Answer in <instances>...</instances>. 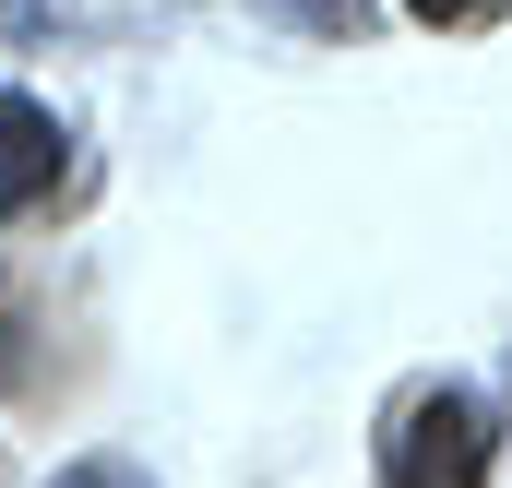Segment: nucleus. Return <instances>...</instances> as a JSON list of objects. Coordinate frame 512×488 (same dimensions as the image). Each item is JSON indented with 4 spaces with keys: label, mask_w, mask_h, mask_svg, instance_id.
<instances>
[{
    "label": "nucleus",
    "mask_w": 512,
    "mask_h": 488,
    "mask_svg": "<svg viewBox=\"0 0 512 488\" xmlns=\"http://www.w3.org/2000/svg\"><path fill=\"white\" fill-rule=\"evenodd\" d=\"M48 488H155V477H143L131 453H84V465H60Z\"/></svg>",
    "instance_id": "nucleus-3"
},
{
    "label": "nucleus",
    "mask_w": 512,
    "mask_h": 488,
    "mask_svg": "<svg viewBox=\"0 0 512 488\" xmlns=\"http://www.w3.org/2000/svg\"><path fill=\"white\" fill-rule=\"evenodd\" d=\"M298 12H358V0H298Z\"/></svg>",
    "instance_id": "nucleus-5"
},
{
    "label": "nucleus",
    "mask_w": 512,
    "mask_h": 488,
    "mask_svg": "<svg viewBox=\"0 0 512 488\" xmlns=\"http://www.w3.org/2000/svg\"><path fill=\"white\" fill-rule=\"evenodd\" d=\"M48 191H60V120L36 96H0V227L24 203H48Z\"/></svg>",
    "instance_id": "nucleus-2"
},
{
    "label": "nucleus",
    "mask_w": 512,
    "mask_h": 488,
    "mask_svg": "<svg viewBox=\"0 0 512 488\" xmlns=\"http://www.w3.org/2000/svg\"><path fill=\"white\" fill-rule=\"evenodd\" d=\"M489 453H501V417L465 381H429L382 429V488H489Z\"/></svg>",
    "instance_id": "nucleus-1"
},
{
    "label": "nucleus",
    "mask_w": 512,
    "mask_h": 488,
    "mask_svg": "<svg viewBox=\"0 0 512 488\" xmlns=\"http://www.w3.org/2000/svg\"><path fill=\"white\" fill-rule=\"evenodd\" d=\"M405 12H417V24H477L489 0H405Z\"/></svg>",
    "instance_id": "nucleus-4"
}]
</instances>
